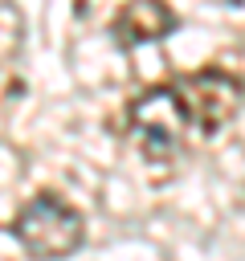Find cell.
I'll return each instance as SVG.
<instances>
[{
	"mask_svg": "<svg viewBox=\"0 0 245 261\" xmlns=\"http://www.w3.org/2000/svg\"><path fill=\"white\" fill-rule=\"evenodd\" d=\"M127 130L147 159H172L184 147L188 114L176 86H151L127 106Z\"/></svg>",
	"mask_w": 245,
	"mask_h": 261,
	"instance_id": "3957f363",
	"label": "cell"
},
{
	"mask_svg": "<svg viewBox=\"0 0 245 261\" xmlns=\"http://www.w3.org/2000/svg\"><path fill=\"white\" fill-rule=\"evenodd\" d=\"M12 237L29 257H69L86 241V220L65 196L37 192L33 200L20 204L12 220Z\"/></svg>",
	"mask_w": 245,
	"mask_h": 261,
	"instance_id": "6da1fadb",
	"label": "cell"
},
{
	"mask_svg": "<svg viewBox=\"0 0 245 261\" xmlns=\"http://www.w3.org/2000/svg\"><path fill=\"white\" fill-rule=\"evenodd\" d=\"M172 86H176L184 114H188V126L196 135H220L237 118V110L245 106V82L220 65H204L196 73H184Z\"/></svg>",
	"mask_w": 245,
	"mask_h": 261,
	"instance_id": "7a4b0ae2",
	"label": "cell"
},
{
	"mask_svg": "<svg viewBox=\"0 0 245 261\" xmlns=\"http://www.w3.org/2000/svg\"><path fill=\"white\" fill-rule=\"evenodd\" d=\"M176 29H180V16L167 0H127L110 20V41L118 49H139V45L167 41Z\"/></svg>",
	"mask_w": 245,
	"mask_h": 261,
	"instance_id": "277c9868",
	"label": "cell"
}]
</instances>
